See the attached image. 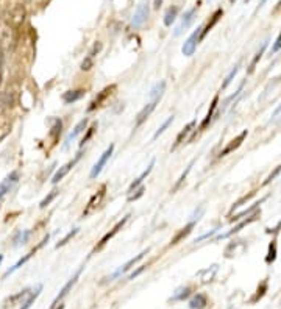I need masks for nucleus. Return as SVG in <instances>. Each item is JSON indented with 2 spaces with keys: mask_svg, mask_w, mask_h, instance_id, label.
<instances>
[{
  "mask_svg": "<svg viewBox=\"0 0 281 309\" xmlns=\"http://www.w3.org/2000/svg\"><path fill=\"white\" fill-rule=\"evenodd\" d=\"M25 18H27V10L22 4H16L11 10H8L7 16H5V22H7V27H10L11 30L18 32L19 28L24 25L25 22Z\"/></svg>",
  "mask_w": 281,
  "mask_h": 309,
  "instance_id": "1",
  "label": "nucleus"
},
{
  "mask_svg": "<svg viewBox=\"0 0 281 309\" xmlns=\"http://www.w3.org/2000/svg\"><path fill=\"white\" fill-rule=\"evenodd\" d=\"M105 195H106V185H102L100 189L95 191V192L92 194V197L89 199L88 205L84 206V209H83V217L91 216L94 211L102 205V202H103V199H105Z\"/></svg>",
  "mask_w": 281,
  "mask_h": 309,
  "instance_id": "2",
  "label": "nucleus"
},
{
  "mask_svg": "<svg viewBox=\"0 0 281 309\" xmlns=\"http://www.w3.org/2000/svg\"><path fill=\"white\" fill-rule=\"evenodd\" d=\"M116 89H117V84H109V86H106V88H103L100 92H98L95 97H94V100L89 103V106H88V112H92V111H95L97 108H100L108 98L116 92Z\"/></svg>",
  "mask_w": 281,
  "mask_h": 309,
  "instance_id": "3",
  "label": "nucleus"
},
{
  "mask_svg": "<svg viewBox=\"0 0 281 309\" xmlns=\"http://www.w3.org/2000/svg\"><path fill=\"white\" fill-rule=\"evenodd\" d=\"M130 217H131L130 214H126V216H125V217H123L122 220H119V222H117V223L114 225V227L111 228V231H108V233H106V234H105V236H103V237L100 239V242H98V244L95 245L94 251H98V250H102V248H103V247H105V245H106V244H108L109 241H111V239L114 237V236H116V234H117V233H119V231H120V230H122L123 227H125V223L128 222V219H130Z\"/></svg>",
  "mask_w": 281,
  "mask_h": 309,
  "instance_id": "4",
  "label": "nucleus"
},
{
  "mask_svg": "<svg viewBox=\"0 0 281 309\" xmlns=\"http://www.w3.org/2000/svg\"><path fill=\"white\" fill-rule=\"evenodd\" d=\"M112 151H114V144H109V147L102 153V157L98 158V161L94 164V167H92V171H91V174H89V178H97L98 175H100V172L103 171V167L106 166V163H108V160L111 158V154H112Z\"/></svg>",
  "mask_w": 281,
  "mask_h": 309,
  "instance_id": "5",
  "label": "nucleus"
},
{
  "mask_svg": "<svg viewBox=\"0 0 281 309\" xmlns=\"http://www.w3.org/2000/svg\"><path fill=\"white\" fill-rule=\"evenodd\" d=\"M200 32H202V27H197V30L185 41V44L181 47V52L185 56H192L195 49H197V44L200 42Z\"/></svg>",
  "mask_w": 281,
  "mask_h": 309,
  "instance_id": "6",
  "label": "nucleus"
},
{
  "mask_svg": "<svg viewBox=\"0 0 281 309\" xmlns=\"http://www.w3.org/2000/svg\"><path fill=\"white\" fill-rule=\"evenodd\" d=\"M199 7H200V4L197 5V7H194V8H191V10H188L185 14H183L181 22H180V25L175 28L174 36H180L183 32H186V30H188L189 25H191V24L194 22V19H195V14H197V10H199Z\"/></svg>",
  "mask_w": 281,
  "mask_h": 309,
  "instance_id": "7",
  "label": "nucleus"
},
{
  "mask_svg": "<svg viewBox=\"0 0 281 309\" xmlns=\"http://www.w3.org/2000/svg\"><path fill=\"white\" fill-rule=\"evenodd\" d=\"M147 253H149V248H147V250H144V251H140L137 256L131 258L130 261H126V262H125L123 265H120V269H117V270H116L114 273H112L111 276H108L106 279H108V281H112V279H114V278H117V276H120V275L126 273V272H128L130 269H133V267H134V265H136V264H137V262H139L140 259H144V256L147 255Z\"/></svg>",
  "mask_w": 281,
  "mask_h": 309,
  "instance_id": "8",
  "label": "nucleus"
},
{
  "mask_svg": "<svg viewBox=\"0 0 281 309\" xmlns=\"http://www.w3.org/2000/svg\"><path fill=\"white\" fill-rule=\"evenodd\" d=\"M81 154H83V153L78 151V153L75 154V158H74V160H70L69 163H66L63 167L58 169V172H56V174L53 175V178H52V183H53V185H56V183H58V181H61L70 171H72V169L75 167V164L81 160Z\"/></svg>",
  "mask_w": 281,
  "mask_h": 309,
  "instance_id": "9",
  "label": "nucleus"
},
{
  "mask_svg": "<svg viewBox=\"0 0 281 309\" xmlns=\"http://www.w3.org/2000/svg\"><path fill=\"white\" fill-rule=\"evenodd\" d=\"M149 13H150V8H149V4H140L134 13V16L131 19V27L133 28H139L146 24V21L149 19Z\"/></svg>",
  "mask_w": 281,
  "mask_h": 309,
  "instance_id": "10",
  "label": "nucleus"
},
{
  "mask_svg": "<svg viewBox=\"0 0 281 309\" xmlns=\"http://www.w3.org/2000/svg\"><path fill=\"white\" fill-rule=\"evenodd\" d=\"M102 50V44L100 42H95V44L92 46V49L89 50V53L86 55V58L83 60V63H81V66H80V69L83 70V72H88V70H91L92 67H94V60H95V56H97V53Z\"/></svg>",
  "mask_w": 281,
  "mask_h": 309,
  "instance_id": "11",
  "label": "nucleus"
},
{
  "mask_svg": "<svg viewBox=\"0 0 281 309\" xmlns=\"http://www.w3.org/2000/svg\"><path fill=\"white\" fill-rule=\"evenodd\" d=\"M160 100H150L143 109H140L139 112H137V116H136V122H134V128H139L140 125H143L149 117H150V114L153 112V109L157 108V103H158Z\"/></svg>",
  "mask_w": 281,
  "mask_h": 309,
  "instance_id": "12",
  "label": "nucleus"
},
{
  "mask_svg": "<svg viewBox=\"0 0 281 309\" xmlns=\"http://www.w3.org/2000/svg\"><path fill=\"white\" fill-rule=\"evenodd\" d=\"M18 181H19V172L14 171V172H11L2 183H0V199H4V197L13 189V186L16 185Z\"/></svg>",
  "mask_w": 281,
  "mask_h": 309,
  "instance_id": "13",
  "label": "nucleus"
},
{
  "mask_svg": "<svg viewBox=\"0 0 281 309\" xmlns=\"http://www.w3.org/2000/svg\"><path fill=\"white\" fill-rule=\"evenodd\" d=\"M194 128H195V120H192V122H189L185 128H183L180 133H178V136L175 137V142H174V145H172V148H171V151H174V150H177L183 142H185V140L188 139V136L194 131Z\"/></svg>",
  "mask_w": 281,
  "mask_h": 309,
  "instance_id": "14",
  "label": "nucleus"
},
{
  "mask_svg": "<svg viewBox=\"0 0 281 309\" xmlns=\"http://www.w3.org/2000/svg\"><path fill=\"white\" fill-rule=\"evenodd\" d=\"M81 270H83V267H80V269H78V270L75 272V275H74L72 278H70V279L67 281V283H66V286H64V287L61 289L60 295H58V297H56V298H55V301H53V304H52V309H55L56 303H58L60 300H63V298L66 297V295L69 293V290H70V289H72V287L75 286V283H77V279H78V276H80Z\"/></svg>",
  "mask_w": 281,
  "mask_h": 309,
  "instance_id": "15",
  "label": "nucleus"
},
{
  "mask_svg": "<svg viewBox=\"0 0 281 309\" xmlns=\"http://www.w3.org/2000/svg\"><path fill=\"white\" fill-rule=\"evenodd\" d=\"M88 122H89V120H88L86 117H84L83 120H80V122H78V123L75 125L74 131H70V134H69V136L66 137V140H64V145H63L64 148H67V147H69V144L72 142L74 139H77V137H78V136H80V134H81V133H83L84 130H86V126H88Z\"/></svg>",
  "mask_w": 281,
  "mask_h": 309,
  "instance_id": "16",
  "label": "nucleus"
},
{
  "mask_svg": "<svg viewBox=\"0 0 281 309\" xmlns=\"http://www.w3.org/2000/svg\"><path fill=\"white\" fill-rule=\"evenodd\" d=\"M195 227V219H192L188 225H186V227H183L172 239H171V247L172 245H177V244H180L181 241H183V239H185V237H188L189 234H191V231H192V228Z\"/></svg>",
  "mask_w": 281,
  "mask_h": 309,
  "instance_id": "17",
  "label": "nucleus"
},
{
  "mask_svg": "<svg viewBox=\"0 0 281 309\" xmlns=\"http://www.w3.org/2000/svg\"><path fill=\"white\" fill-rule=\"evenodd\" d=\"M247 134H248V131H247V130H244V131H242L241 134H239V136H237L236 139H233L231 142H230V144H228L227 147H225V148H223V150L220 151V154H219V157H227L228 153H231L233 150H236V148H239V147H241V144L244 142V139L247 137Z\"/></svg>",
  "mask_w": 281,
  "mask_h": 309,
  "instance_id": "18",
  "label": "nucleus"
},
{
  "mask_svg": "<svg viewBox=\"0 0 281 309\" xmlns=\"http://www.w3.org/2000/svg\"><path fill=\"white\" fill-rule=\"evenodd\" d=\"M84 94H86V91L84 89H72V91H67L63 94V102L66 105H72L78 100H81V98L84 97Z\"/></svg>",
  "mask_w": 281,
  "mask_h": 309,
  "instance_id": "19",
  "label": "nucleus"
},
{
  "mask_svg": "<svg viewBox=\"0 0 281 309\" xmlns=\"http://www.w3.org/2000/svg\"><path fill=\"white\" fill-rule=\"evenodd\" d=\"M47 241H49V236H47V237L44 239V241H42V242H41V244H39V245H38L36 248H33V250H32L30 253H28V255H25V256H24V258L21 259V261H18L16 264H14V265L11 267V269H10V270H7V272H5V276L11 275V273H13L14 270H18V269H19V267H21V265H24V264H25V262H27L28 259H30V258H32V256L35 255V253H36V251H38V250H39V248H41L42 245H44V244L47 242Z\"/></svg>",
  "mask_w": 281,
  "mask_h": 309,
  "instance_id": "20",
  "label": "nucleus"
},
{
  "mask_svg": "<svg viewBox=\"0 0 281 309\" xmlns=\"http://www.w3.org/2000/svg\"><path fill=\"white\" fill-rule=\"evenodd\" d=\"M222 16H223V10H222V8H219V10L214 11V14H213V16H211V21L206 24L205 28H202V32H200V41H203V38L211 32V28H213V27L219 22V19H220Z\"/></svg>",
  "mask_w": 281,
  "mask_h": 309,
  "instance_id": "21",
  "label": "nucleus"
},
{
  "mask_svg": "<svg viewBox=\"0 0 281 309\" xmlns=\"http://www.w3.org/2000/svg\"><path fill=\"white\" fill-rule=\"evenodd\" d=\"M153 166H155V160H152V163L149 164V167L146 169V171H144L143 174H140V175H139V177H137V178H136V180H134V181L131 183V185L128 186V194H130V192H133V191H134L136 188H139L140 185H143V181H144V178H147V177L150 175V172H152V169H153Z\"/></svg>",
  "mask_w": 281,
  "mask_h": 309,
  "instance_id": "22",
  "label": "nucleus"
},
{
  "mask_svg": "<svg viewBox=\"0 0 281 309\" xmlns=\"http://www.w3.org/2000/svg\"><path fill=\"white\" fill-rule=\"evenodd\" d=\"M61 131H63V122L61 119H53L52 120V128H50V137L53 139V144H56L60 140V136H61Z\"/></svg>",
  "mask_w": 281,
  "mask_h": 309,
  "instance_id": "23",
  "label": "nucleus"
},
{
  "mask_svg": "<svg viewBox=\"0 0 281 309\" xmlns=\"http://www.w3.org/2000/svg\"><path fill=\"white\" fill-rule=\"evenodd\" d=\"M178 13H180V8H178L177 5L169 7L167 11H166V14H164V19H163V21H164V25H166V27H171V25L177 21Z\"/></svg>",
  "mask_w": 281,
  "mask_h": 309,
  "instance_id": "24",
  "label": "nucleus"
},
{
  "mask_svg": "<svg viewBox=\"0 0 281 309\" xmlns=\"http://www.w3.org/2000/svg\"><path fill=\"white\" fill-rule=\"evenodd\" d=\"M217 102H219V95H216V97L213 98V103H211V108H209V111H208V114H206V117L203 119V122L200 123V131H203L206 126L209 125V122L213 120L214 111H216V108H217Z\"/></svg>",
  "mask_w": 281,
  "mask_h": 309,
  "instance_id": "25",
  "label": "nucleus"
},
{
  "mask_svg": "<svg viewBox=\"0 0 281 309\" xmlns=\"http://www.w3.org/2000/svg\"><path fill=\"white\" fill-rule=\"evenodd\" d=\"M41 290H42V284H38L30 293H28V297L25 298V301L22 303V307L21 309H30V306L33 304V301L38 298V295L41 293Z\"/></svg>",
  "mask_w": 281,
  "mask_h": 309,
  "instance_id": "26",
  "label": "nucleus"
},
{
  "mask_svg": "<svg viewBox=\"0 0 281 309\" xmlns=\"http://www.w3.org/2000/svg\"><path fill=\"white\" fill-rule=\"evenodd\" d=\"M206 304H208V298H206V295H203V293H197L195 297L189 301L191 309H203Z\"/></svg>",
  "mask_w": 281,
  "mask_h": 309,
  "instance_id": "27",
  "label": "nucleus"
},
{
  "mask_svg": "<svg viewBox=\"0 0 281 309\" xmlns=\"http://www.w3.org/2000/svg\"><path fill=\"white\" fill-rule=\"evenodd\" d=\"M164 91H166V81L157 83L150 91V100H160L161 95L164 94Z\"/></svg>",
  "mask_w": 281,
  "mask_h": 309,
  "instance_id": "28",
  "label": "nucleus"
},
{
  "mask_svg": "<svg viewBox=\"0 0 281 309\" xmlns=\"http://www.w3.org/2000/svg\"><path fill=\"white\" fill-rule=\"evenodd\" d=\"M28 290H22L21 293H18V295H13V297H10L7 301H5V304H4V307H8V306H16V304H22L21 303V300H24V298H27L28 297Z\"/></svg>",
  "mask_w": 281,
  "mask_h": 309,
  "instance_id": "29",
  "label": "nucleus"
},
{
  "mask_svg": "<svg viewBox=\"0 0 281 309\" xmlns=\"http://www.w3.org/2000/svg\"><path fill=\"white\" fill-rule=\"evenodd\" d=\"M256 217H258V214H253L250 219H247L245 222H242V223H239L237 225V227H234L231 231H228V233H225V234H220L217 239H225V237H228V236H231V234H234V233H237L239 230H241V228H244V227H247V225L250 223V222H253V220H256Z\"/></svg>",
  "mask_w": 281,
  "mask_h": 309,
  "instance_id": "30",
  "label": "nucleus"
},
{
  "mask_svg": "<svg viewBox=\"0 0 281 309\" xmlns=\"http://www.w3.org/2000/svg\"><path fill=\"white\" fill-rule=\"evenodd\" d=\"M144 192H146V186L140 185L139 188H136L133 192L128 194V197H126V202H136V200H139L140 197L144 195Z\"/></svg>",
  "mask_w": 281,
  "mask_h": 309,
  "instance_id": "31",
  "label": "nucleus"
},
{
  "mask_svg": "<svg viewBox=\"0 0 281 309\" xmlns=\"http://www.w3.org/2000/svg\"><path fill=\"white\" fill-rule=\"evenodd\" d=\"M192 164H194V161H191V163H189V166L186 167V171L181 174V177H180V178H178V181H177V185H175V186H174V189H172V194H174V192H177V191H178V189L181 188V185H183V183H185V180H186L188 174L191 172V169H192Z\"/></svg>",
  "mask_w": 281,
  "mask_h": 309,
  "instance_id": "32",
  "label": "nucleus"
},
{
  "mask_svg": "<svg viewBox=\"0 0 281 309\" xmlns=\"http://www.w3.org/2000/svg\"><path fill=\"white\" fill-rule=\"evenodd\" d=\"M189 293H191V289L189 287H181L177 290V293L172 297V301H181V300H185L189 297Z\"/></svg>",
  "mask_w": 281,
  "mask_h": 309,
  "instance_id": "33",
  "label": "nucleus"
},
{
  "mask_svg": "<svg viewBox=\"0 0 281 309\" xmlns=\"http://www.w3.org/2000/svg\"><path fill=\"white\" fill-rule=\"evenodd\" d=\"M172 122H174V116H169V117H167V120H164V122H163V125H161L160 128L157 130V133L153 134V140H155V139H158V137H160V136H161V134H163V133L169 128V125H171Z\"/></svg>",
  "mask_w": 281,
  "mask_h": 309,
  "instance_id": "34",
  "label": "nucleus"
},
{
  "mask_svg": "<svg viewBox=\"0 0 281 309\" xmlns=\"http://www.w3.org/2000/svg\"><path fill=\"white\" fill-rule=\"evenodd\" d=\"M265 47H267V42H264L262 44V47L259 49V52L255 55V58H253V61L250 63V67H248V72H253V70H255V66H256V63L261 60V56H262V53H264V50H265Z\"/></svg>",
  "mask_w": 281,
  "mask_h": 309,
  "instance_id": "35",
  "label": "nucleus"
},
{
  "mask_svg": "<svg viewBox=\"0 0 281 309\" xmlns=\"http://www.w3.org/2000/svg\"><path fill=\"white\" fill-rule=\"evenodd\" d=\"M56 195H58V191H56V189L50 191V194H49V195L46 197L44 200L41 202V205H39V206H41V208H46L47 205H50V203H52V202H53V200L56 199Z\"/></svg>",
  "mask_w": 281,
  "mask_h": 309,
  "instance_id": "36",
  "label": "nucleus"
},
{
  "mask_svg": "<svg viewBox=\"0 0 281 309\" xmlns=\"http://www.w3.org/2000/svg\"><path fill=\"white\" fill-rule=\"evenodd\" d=\"M78 230H80V228H75V230H72V231H69V233L66 234V237H64V239H61V241H60L58 244H56V248H60V247L66 245V244L70 241V239H72V237L78 233Z\"/></svg>",
  "mask_w": 281,
  "mask_h": 309,
  "instance_id": "37",
  "label": "nucleus"
},
{
  "mask_svg": "<svg viewBox=\"0 0 281 309\" xmlns=\"http://www.w3.org/2000/svg\"><path fill=\"white\" fill-rule=\"evenodd\" d=\"M30 231H24V233H19L16 236V239H14V242H16V245H21V244H25L28 241V237H30Z\"/></svg>",
  "mask_w": 281,
  "mask_h": 309,
  "instance_id": "38",
  "label": "nucleus"
},
{
  "mask_svg": "<svg viewBox=\"0 0 281 309\" xmlns=\"http://www.w3.org/2000/svg\"><path fill=\"white\" fill-rule=\"evenodd\" d=\"M95 128H97V123H94V125L91 126V128H88V133H86V134H84V137L81 139V142H80V148H83V145H84V144H86V142H88V140L91 139V136L94 134Z\"/></svg>",
  "mask_w": 281,
  "mask_h": 309,
  "instance_id": "39",
  "label": "nucleus"
},
{
  "mask_svg": "<svg viewBox=\"0 0 281 309\" xmlns=\"http://www.w3.org/2000/svg\"><path fill=\"white\" fill-rule=\"evenodd\" d=\"M237 70H239V67H234V69L231 70V72L228 74V77H227V78H225V81H223V84H222V88H223V89H225V88H227V86H228V84L231 83L233 77H234V75L237 74Z\"/></svg>",
  "mask_w": 281,
  "mask_h": 309,
  "instance_id": "40",
  "label": "nucleus"
},
{
  "mask_svg": "<svg viewBox=\"0 0 281 309\" xmlns=\"http://www.w3.org/2000/svg\"><path fill=\"white\" fill-rule=\"evenodd\" d=\"M279 172H281V164H279V166H278V167L275 169V171H273V172H272V174L269 175V178H267V180L264 181V185H267V183H270V181H272V180H273V178H275V177H276V175H278Z\"/></svg>",
  "mask_w": 281,
  "mask_h": 309,
  "instance_id": "41",
  "label": "nucleus"
},
{
  "mask_svg": "<svg viewBox=\"0 0 281 309\" xmlns=\"http://www.w3.org/2000/svg\"><path fill=\"white\" fill-rule=\"evenodd\" d=\"M275 248H276V245H275V242L270 245V253H269V256H267V262H272L273 259H275Z\"/></svg>",
  "mask_w": 281,
  "mask_h": 309,
  "instance_id": "42",
  "label": "nucleus"
},
{
  "mask_svg": "<svg viewBox=\"0 0 281 309\" xmlns=\"http://www.w3.org/2000/svg\"><path fill=\"white\" fill-rule=\"evenodd\" d=\"M279 49H281V33H279V36H278V38H276V41H275V44H273V47H272V52H273V53H276Z\"/></svg>",
  "mask_w": 281,
  "mask_h": 309,
  "instance_id": "43",
  "label": "nucleus"
},
{
  "mask_svg": "<svg viewBox=\"0 0 281 309\" xmlns=\"http://www.w3.org/2000/svg\"><path fill=\"white\" fill-rule=\"evenodd\" d=\"M144 269H146V265H143V267H139V269H137L136 272H133V273H131V275L128 276V279H133V278H136V276H137V275H139L140 272H143Z\"/></svg>",
  "mask_w": 281,
  "mask_h": 309,
  "instance_id": "44",
  "label": "nucleus"
},
{
  "mask_svg": "<svg viewBox=\"0 0 281 309\" xmlns=\"http://www.w3.org/2000/svg\"><path fill=\"white\" fill-rule=\"evenodd\" d=\"M163 2H164V0H153V8H155V10H160L161 5H163Z\"/></svg>",
  "mask_w": 281,
  "mask_h": 309,
  "instance_id": "45",
  "label": "nucleus"
},
{
  "mask_svg": "<svg viewBox=\"0 0 281 309\" xmlns=\"http://www.w3.org/2000/svg\"><path fill=\"white\" fill-rule=\"evenodd\" d=\"M279 10H281V2H279V4H278V7L275 8V13H276V11H279Z\"/></svg>",
  "mask_w": 281,
  "mask_h": 309,
  "instance_id": "46",
  "label": "nucleus"
},
{
  "mask_svg": "<svg viewBox=\"0 0 281 309\" xmlns=\"http://www.w3.org/2000/svg\"><path fill=\"white\" fill-rule=\"evenodd\" d=\"M265 2H267V0H261V4H259V8H261V7H262V5H264Z\"/></svg>",
  "mask_w": 281,
  "mask_h": 309,
  "instance_id": "47",
  "label": "nucleus"
},
{
  "mask_svg": "<svg viewBox=\"0 0 281 309\" xmlns=\"http://www.w3.org/2000/svg\"><path fill=\"white\" fill-rule=\"evenodd\" d=\"M2 261H4V256H2V255H0V264H2Z\"/></svg>",
  "mask_w": 281,
  "mask_h": 309,
  "instance_id": "48",
  "label": "nucleus"
},
{
  "mask_svg": "<svg viewBox=\"0 0 281 309\" xmlns=\"http://www.w3.org/2000/svg\"><path fill=\"white\" fill-rule=\"evenodd\" d=\"M230 2H231V4H234V2H236V0H230Z\"/></svg>",
  "mask_w": 281,
  "mask_h": 309,
  "instance_id": "49",
  "label": "nucleus"
}]
</instances>
